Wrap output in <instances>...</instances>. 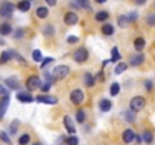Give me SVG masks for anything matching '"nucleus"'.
<instances>
[{
	"instance_id": "24",
	"label": "nucleus",
	"mask_w": 155,
	"mask_h": 145,
	"mask_svg": "<svg viewBox=\"0 0 155 145\" xmlns=\"http://www.w3.org/2000/svg\"><path fill=\"white\" fill-rule=\"evenodd\" d=\"M108 17H110V14L107 11H99L96 14V20L97 21H105V20H108Z\"/></svg>"
},
{
	"instance_id": "7",
	"label": "nucleus",
	"mask_w": 155,
	"mask_h": 145,
	"mask_svg": "<svg viewBox=\"0 0 155 145\" xmlns=\"http://www.w3.org/2000/svg\"><path fill=\"white\" fill-rule=\"evenodd\" d=\"M64 125H65V128H67L68 134H70V136H74L76 128H74V124H73V121H71V118H70L68 115H65V116H64Z\"/></svg>"
},
{
	"instance_id": "48",
	"label": "nucleus",
	"mask_w": 155,
	"mask_h": 145,
	"mask_svg": "<svg viewBox=\"0 0 155 145\" xmlns=\"http://www.w3.org/2000/svg\"><path fill=\"white\" fill-rule=\"evenodd\" d=\"M50 6H55V0H49V2H47Z\"/></svg>"
},
{
	"instance_id": "43",
	"label": "nucleus",
	"mask_w": 155,
	"mask_h": 145,
	"mask_svg": "<svg viewBox=\"0 0 155 145\" xmlns=\"http://www.w3.org/2000/svg\"><path fill=\"white\" fill-rule=\"evenodd\" d=\"M23 33H25V30H23V29H17L14 35H15V38H17V39H20V38L23 36Z\"/></svg>"
},
{
	"instance_id": "28",
	"label": "nucleus",
	"mask_w": 155,
	"mask_h": 145,
	"mask_svg": "<svg viewBox=\"0 0 155 145\" xmlns=\"http://www.w3.org/2000/svg\"><path fill=\"white\" fill-rule=\"evenodd\" d=\"M119 92H120V85H119V83H113L111 88H110V94L114 97V95H117Z\"/></svg>"
},
{
	"instance_id": "49",
	"label": "nucleus",
	"mask_w": 155,
	"mask_h": 145,
	"mask_svg": "<svg viewBox=\"0 0 155 145\" xmlns=\"http://www.w3.org/2000/svg\"><path fill=\"white\" fill-rule=\"evenodd\" d=\"M34 145H41V143H40V142H37V143H34Z\"/></svg>"
},
{
	"instance_id": "1",
	"label": "nucleus",
	"mask_w": 155,
	"mask_h": 145,
	"mask_svg": "<svg viewBox=\"0 0 155 145\" xmlns=\"http://www.w3.org/2000/svg\"><path fill=\"white\" fill-rule=\"evenodd\" d=\"M53 72V79L55 80H62L64 77H67L68 76V72H70V68L67 66V65H58V66H55V69L52 71Z\"/></svg>"
},
{
	"instance_id": "47",
	"label": "nucleus",
	"mask_w": 155,
	"mask_h": 145,
	"mask_svg": "<svg viewBox=\"0 0 155 145\" xmlns=\"http://www.w3.org/2000/svg\"><path fill=\"white\" fill-rule=\"evenodd\" d=\"M135 3H137V5H144V3H146V0H137Z\"/></svg>"
},
{
	"instance_id": "16",
	"label": "nucleus",
	"mask_w": 155,
	"mask_h": 145,
	"mask_svg": "<svg viewBox=\"0 0 155 145\" xmlns=\"http://www.w3.org/2000/svg\"><path fill=\"white\" fill-rule=\"evenodd\" d=\"M84 83H85L88 88L94 86V77H93L91 72H85V74H84Z\"/></svg>"
},
{
	"instance_id": "39",
	"label": "nucleus",
	"mask_w": 155,
	"mask_h": 145,
	"mask_svg": "<svg viewBox=\"0 0 155 145\" xmlns=\"http://www.w3.org/2000/svg\"><path fill=\"white\" fill-rule=\"evenodd\" d=\"M43 33H44L46 36H52V35H53V27L49 24L47 27H44V29H43Z\"/></svg>"
},
{
	"instance_id": "30",
	"label": "nucleus",
	"mask_w": 155,
	"mask_h": 145,
	"mask_svg": "<svg viewBox=\"0 0 155 145\" xmlns=\"http://www.w3.org/2000/svg\"><path fill=\"white\" fill-rule=\"evenodd\" d=\"M67 145H79V139H78L76 136H68L67 140H65Z\"/></svg>"
},
{
	"instance_id": "33",
	"label": "nucleus",
	"mask_w": 155,
	"mask_h": 145,
	"mask_svg": "<svg viewBox=\"0 0 155 145\" xmlns=\"http://www.w3.org/2000/svg\"><path fill=\"white\" fill-rule=\"evenodd\" d=\"M18 119H14V122L11 124V127H9V131H11V134H15L17 133V128H18Z\"/></svg>"
},
{
	"instance_id": "8",
	"label": "nucleus",
	"mask_w": 155,
	"mask_h": 145,
	"mask_svg": "<svg viewBox=\"0 0 155 145\" xmlns=\"http://www.w3.org/2000/svg\"><path fill=\"white\" fill-rule=\"evenodd\" d=\"M8 106H9V95H5V97H2V100H0V119L5 116Z\"/></svg>"
},
{
	"instance_id": "36",
	"label": "nucleus",
	"mask_w": 155,
	"mask_h": 145,
	"mask_svg": "<svg viewBox=\"0 0 155 145\" xmlns=\"http://www.w3.org/2000/svg\"><path fill=\"white\" fill-rule=\"evenodd\" d=\"M0 139H2L5 143H8V145H11V139H9V136L6 134V131H0Z\"/></svg>"
},
{
	"instance_id": "11",
	"label": "nucleus",
	"mask_w": 155,
	"mask_h": 145,
	"mask_svg": "<svg viewBox=\"0 0 155 145\" xmlns=\"http://www.w3.org/2000/svg\"><path fill=\"white\" fill-rule=\"evenodd\" d=\"M17 100L21 101V103H32L34 101V97L29 92H18L17 94Z\"/></svg>"
},
{
	"instance_id": "26",
	"label": "nucleus",
	"mask_w": 155,
	"mask_h": 145,
	"mask_svg": "<svg viewBox=\"0 0 155 145\" xmlns=\"http://www.w3.org/2000/svg\"><path fill=\"white\" fill-rule=\"evenodd\" d=\"M102 32H104V35L110 36V35H113V33H114V27H113L111 24H104V27H102Z\"/></svg>"
},
{
	"instance_id": "15",
	"label": "nucleus",
	"mask_w": 155,
	"mask_h": 145,
	"mask_svg": "<svg viewBox=\"0 0 155 145\" xmlns=\"http://www.w3.org/2000/svg\"><path fill=\"white\" fill-rule=\"evenodd\" d=\"M99 107H101V110L102 112H110L111 110V107H113V104H111V101L110 100H101L99 101Z\"/></svg>"
},
{
	"instance_id": "13",
	"label": "nucleus",
	"mask_w": 155,
	"mask_h": 145,
	"mask_svg": "<svg viewBox=\"0 0 155 145\" xmlns=\"http://www.w3.org/2000/svg\"><path fill=\"white\" fill-rule=\"evenodd\" d=\"M5 85H8L11 89H18V86H20L17 77H8V79L5 80Z\"/></svg>"
},
{
	"instance_id": "40",
	"label": "nucleus",
	"mask_w": 155,
	"mask_h": 145,
	"mask_svg": "<svg viewBox=\"0 0 155 145\" xmlns=\"http://www.w3.org/2000/svg\"><path fill=\"white\" fill-rule=\"evenodd\" d=\"M53 62V57H46V59H43V62H41V68L44 69L49 63H52Z\"/></svg>"
},
{
	"instance_id": "2",
	"label": "nucleus",
	"mask_w": 155,
	"mask_h": 145,
	"mask_svg": "<svg viewBox=\"0 0 155 145\" xmlns=\"http://www.w3.org/2000/svg\"><path fill=\"white\" fill-rule=\"evenodd\" d=\"M144 106H146V100H144L143 97H140V95L134 97V98L129 101V110H132L134 113H135V112H140Z\"/></svg>"
},
{
	"instance_id": "17",
	"label": "nucleus",
	"mask_w": 155,
	"mask_h": 145,
	"mask_svg": "<svg viewBox=\"0 0 155 145\" xmlns=\"http://www.w3.org/2000/svg\"><path fill=\"white\" fill-rule=\"evenodd\" d=\"M141 140H143L144 143H152V140H153V134H152V131H149V130L143 131V134H141Z\"/></svg>"
},
{
	"instance_id": "44",
	"label": "nucleus",
	"mask_w": 155,
	"mask_h": 145,
	"mask_svg": "<svg viewBox=\"0 0 155 145\" xmlns=\"http://www.w3.org/2000/svg\"><path fill=\"white\" fill-rule=\"evenodd\" d=\"M0 95H3V97H5V95H9V92L6 91V88H5L3 85H0Z\"/></svg>"
},
{
	"instance_id": "46",
	"label": "nucleus",
	"mask_w": 155,
	"mask_h": 145,
	"mask_svg": "<svg viewBox=\"0 0 155 145\" xmlns=\"http://www.w3.org/2000/svg\"><path fill=\"white\" fill-rule=\"evenodd\" d=\"M146 89H147V91H150V89H152V82H149V80L146 82Z\"/></svg>"
},
{
	"instance_id": "29",
	"label": "nucleus",
	"mask_w": 155,
	"mask_h": 145,
	"mask_svg": "<svg viewBox=\"0 0 155 145\" xmlns=\"http://www.w3.org/2000/svg\"><path fill=\"white\" fill-rule=\"evenodd\" d=\"M125 119H126V122H134L135 121V113L132 110H128L125 113Z\"/></svg>"
},
{
	"instance_id": "6",
	"label": "nucleus",
	"mask_w": 155,
	"mask_h": 145,
	"mask_svg": "<svg viewBox=\"0 0 155 145\" xmlns=\"http://www.w3.org/2000/svg\"><path fill=\"white\" fill-rule=\"evenodd\" d=\"M26 86H28L29 91H35V89H38V88L41 86V80H40V77H37V76H31V77L26 80Z\"/></svg>"
},
{
	"instance_id": "3",
	"label": "nucleus",
	"mask_w": 155,
	"mask_h": 145,
	"mask_svg": "<svg viewBox=\"0 0 155 145\" xmlns=\"http://www.w3.org/2000/svg\"><path fill=\"white\" fill-rule=\"evenodd\" d=\"M14 8H15V6H14L12 3H9V2L2 3V6H0V17H5V18L11 17L12 12H14Z\"/></svg>"
},
{
	"instance_id": "5",
	"label": "nucleus",
	"mask_w": 155,
	"mask_h": 145,
	"mask_svg": "<svg viewBox=\"0 0 155 145\" xmlns=\"http://www.w3.org/2000/svg\"><path fill=\"white\" fill-rule=\"evenodd\" d=\"M73 59L78 62V63H82V62H85L87 59H88V51H87V48H78L76 51H74V54H73Z\"/></svg>"
},
{
	"instance_id": "20",
	"label": "nucleus",
	"mask_w": 155,
	"mask_h": 145,
	"mask_svg": "<svg viewBox=\"0 0 155 145\" xmlns=\"http://www.w3.org/2000/svg\"><path fill=\"white\" fill-rule=\"evenodd\" d=\"M126 69H128V63H125V62H119V63L116 65L114 72H116V74H122V72H125Z\"/></svg>"
},
{
	"instance_id": "25",
	"label": "nucleus",
	"mask_w": 155,
	"mask_h": 145,
	"mask_svg": "<svg viewBox=\"0 0 155 145\" xmlns=\"http://www.w3.org/2000/svg\"><path fill=\"white\" fill-rule=\"evenodd\" d=\"M117 23H119L120 27H126L128 23H129V20H128V17H125V15H119V17H117Z\"/></svg>"
},
{
	"instance_id": "22",
	"label": "nucleus",
	"mask_w": 155,
	"mask_h": 145,
	"mask_svg": "<svg viewBox=\"0 0 155 145\" xmlns=\"http://www.w3.org/2000/svg\"><path fill=\"white\" fill-rule=\"evenodd\" d=\"M120 59H122V56H120L117 47H113L111 48V62H119Z\"/></svg>"
},
{
	"instance_id": "4",
	"label": "nucleus",
	"mask_w": 155,
	"mask_h": 145,
	"mask_svg": "<svg viewBox=\"0 0 155 145\" xmlns=\"http://www.w3.org/2000/svg\"><path fill=\"white\" fill-rule=\"evenodd\" d=\"M70 100H71L73 104L79 106L84 101V92H82V89H73L71 94H70Z\"/></svg>"
},
{
	"instance_id": "10",
	"label": "nucleus",
	"mask_w": 155,
	"mask_h": 145,
	"mask_svg": "<svg viewBox=\"0 0 155 145\" xmlns=\"http://www.w3.org/2000/svg\"><path fill=\"white\" fill-rule=\"evenodd\" d=\"M78 20H79V18H78V15L74 12H67L64 15V23L68 24V26H74L78 23Z\"/></svg>"
},
{
	"instance_id": "18",
	"label": "nucleus",
	"mask_w": 155,
	"mask_h": 145,
	"mask_svg": "<svg viewBox=\"0 0 155 145\" xmlns=\"http://www.w3.org/2000/svg\"><path fill=\"white\" fill-rule=\"evenodd\" d=\"M144 44H146V41H144V38H135V41H134V47H135V50L137 51H141L143 50V47H144Z\"/></svg>"
},
{
	"instance_id": "31",
	"label": "nucleus",
	"mask_w": 155,
	"mask_h": 145,
	"mask_svg": "<svg viewBox=\"0 0 155 145\" xmlns=\"http://www.w3.org/2000/svg\"><path fill=\"white\" fill-rule=\"evenodd\" d=\"M76 121L79 122V124H82L84 121H85V113H84V110H78V113H76Z\"/></svg>"
},
{
	"instance_id": "42",
	"label": "nucleus",
	"mask_w": 155,
	"mask_h": 145,
	"mask_svg": "<svg viewBox=\"0 0 155 145\" xmlns=\"http://www.w3.org/2000/svg\"><path fill=\"white\" fill-rule=\"evenodd\" d=\"M78 39H79L78 36H74V35H70V36L67 38V42H68V44H74V42H78Z\"/></svg>"
},
{
	"instance_id": "19",
	"label": "nucleus",
	"mask_w": 155,
	"mask_h": 145,
	"mask_svg": "<svg viewBox=\"0 0 155 145\" xmlns=\"http://www.w3.org/2000/svg\"><path fill=\"white\" fill-rule=\"evenodd\" d=\"M17 8H18L21 12H28V11L31 9V2H29V0H23V2H20V3L17 5Z\"/></svg>"
},
{
	"instance_id": "12",
	"label": "nucleus",
	"mask_w": 155,
	"mask_h": 145,
	"mask_svg": "<svg viewBox=\"0 0 155 145\" xmlns=\"http://www.w3.org/2000/svg\"><path fill=\"white\" fill-rule=\"evenodd\" d=\"M143 60H144V56L143 54H134V56H131V60H129V63H131V66H138L140 63H143Z\"/></svg>"
},
{
	"instance_id": "35",
	"label": "nucleus",
	"mask_w": 155,
	"mask_h": 145,
	"mask_svg": "<svg viewBox=\"0 0 155 145\" xmlns=\"http://www.w3.org/2000/svg\"><path fill=\"white\" fill-rule=\"evenodd\" d=\"M9 53H11V57H15V59H17L18 62H21V63H26L25 57H23V56H20V54H18L17 51H9Z\"/></svg>"
},
{
	"instance_id": "27",
	"label": "nucleus",
	"mask_w": 155,
	"mask_h": 145,
	"mask_svg": "<svg viewBox=\"0 0 155 145\" xmlns=\"http://www.w3.org/2000/svg\"><path fill=\"white\" fill-rule=\"evenodd\" d=\"M9 59H11V53L9 51H3L2 54H0V63H2V65L6 63Z\"/></svg>"
},
{
	"instance_id": "45",
	"label": "nucleus",
	"mask_w": 155,
	"mask_h": 145,
	"mask_svg": "<svg viewBox=\"0 0 155 145\" xmlns=\"http://www.w3.org/2000/svg\"><path fill=\"white\" fill-rule=\"evenodd\" d=\"M135 18H137V14H135V12H132V14L128 15V20H131V21H134Z\"/></svg>"
},
{
	"instance_id": "14",
	"label": "nucleus",
	"mask_w": 155,
	"mask_h": 145,
	"mask_svg": "<svg viewBox=\"0 0 155 145\" xmlns=\"http://www.w3.org/2000/svg\"><path fill=\"white\" fill-rule=\"evenodd\" d=\"M134 139H135V133H134L131 128H128V130L123 131V140H125L126 143H131Z\"/></svg>"
},
{
	"instance_id": "9",
	"label": "nucleus",
	"mask_w": 155,
	"mask_h": 145,
	"mask_svg": "<svg viewBox=\"0 0 155 145\" xmlns=\"http://www.w3.org/2000/svg\"><path fill=\"white\" fill-rule=\"evenodd\" d=\"M37 100L40 103H46V104H56L58 103V97H53V95H40L37 97Z\"/></svg>"
},
{
	"instance_id": "41",
	"label": "nucleus",
	"mask_w": 155,
	"mask_h": 145,
	"mask_svg": "<svg viewBox=\"0 0 155 145\" xmlns=\"http://www.w3.org/2000/svg\"><path fill=\"white\" fill-rule=\"evenodd\" d=\"M50 85H52V83H49V82H44V83H41L40 89H41L43 92H47V91L50 89Z\"/></svg>"
},
{
	"instance_id": "37",
	"label": "nucleus",
	"mask_w": 155,
	"mask_h": 145,
	"mask_svg": "<svg viewBox=\"0 0 155 145\" xmlns=\"http://www.w3.org/2000/svg\"><path fill=\"white\" fill-rule=\"evenodd\" d=\"M146 23H147L149 26H155V12H152V14H149V15H147Z\"/></svg>"
},
{
	"instance_id": "34",
	"label": "nucleus",
	"mask_w": 155,
	"mask_h": 145,
	"mask_svg": "<svg viewBox=\"0 0 155 145\" xmlns=\"http://www.w3.org/2000/svg\"><path fill=\"white\" fill-rule=\"evenodd\" d=\"M29 140H31L29 134H23V136H20L18 143H20V145H28V143H29Z\"/></svg>"
},
{
	"instance_id": "32",
	"label": "nucleus",
	"mask_w": 155,
	"mask_h": 145,
	"mask_svg": "<svg viewBox=\"0 0 155 145\" xmlns=\"http://www.w3.org/2000/svg\"><path fill=\"white\" fill-rule=\"evenodd\" d=\"M32 57H34L35 62H43V56H41V51H40V50H34Z\"/></svg>"
},
{
	"instance_id": "21",
	"label": "nucleus",
	"mask_w": 155,
	"mask_h": 145,
	"mask_svg": "<svg viewBox=\"0 0 155 145\" xmlns=\"http://www.w3.org/2000/svg\"><path fill=\"white\" fill-rule=\"evenodd\" d=\"M12 32V27H11V24H8V23H3L2 26H0V35H9Z\"/></svg>"
},
{
	"instance_id": "38",
	"label": "nucleus",
	"mask_w": 155,
	"mask_h": 145,
	"mask_svg": "<svg viewBox=\"0 0 155 145\" xmlns=\"http://www.w3.org/2000/svg\"><path fill=\"white\" fill-rule=\"evenodd\" d=\"M78 6H81V8H85V9H91V6H90V3L87 2V0H79V2H78Z\"/></svg>"
},
{
	"instance_id": "23",
	"label": "nucleus",
	"mask_w": 155,
	"mask_h": 145,
	"mask_svg": "<svg viewBox=\"0 0 155 145\" xmlns=\"http://www.w3.org/2000/svg\"><path fill=\"white\" fill-rule=\"evenodd\" d=\"M47 15H49V9H47V8L40 6V8L37 9V17H38V18H46Z\"/></svg>"
}]
</instances>
